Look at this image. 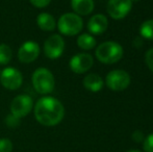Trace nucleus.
<instances>
[{
  "instance_id": "f257e3e1",
  "label": "nucleus",
  "mask_w": 153,
  "mask_h": 152,
  "mask_svg": "<svg viewBox=\"0 0 153 152\" xmlns=\"http://www.w3.org/2000/svg\"><path fill=\"white\" fill-rule=\"evenodd\" d=\"M34 117L44 126H55L65 117V108L59 99L52 96H44L34 105Z\"/></svg>"
},
{
  "instance_id": "f03ea898",
  "label": "nucleus",
  "mask_w": 153,
  "mask_h": 152,
  "mask_svg": "<svg viewBox=\"0 0 153 152\" xmlns=\"http://www.w3.org/2000/svg\"><path fill=\"white\" fill-rule=\"evenodd\" d=\"M123 54H124L123 47L119 43L113 41L100 44L95 51L97 59L102 64H107V65L118 63L123 57Z\"/></svg>"
},
{
  "instance_id": "7ed1b4c3",
  "label": "nucleus",
  "mask_w": 153,
  "mask_h": 152,
  "mask_svg": "<svg viewBox=\"0 0 153 152\" xmlns=\"http://www.w3.org/2000/svg\"><path fill=\"white\" fill-rule=\"evenodd\" d=\"M31 82L36 93L41 95H49L55 87V79L52 72L47 68H38L32 73Z\"/></svg>"
},
{
  "instance_id": "20e7f679",
  "label": "nucleus",
  "mask_w": 153,
  "mask_h": 152,
  "mask_svg": "<svg viewBox=\"0 0 153 152\" xmlns=\"http://www.w3.org/2000/svg\"><path fill=\"white\" fill-rule=\"evenodd\" d=\"M59 31L67 37L76 36L82 30L83 21L80 16L75 13H66L59 17L56 23Z\"/></svg>"
},
{
  "instance_id": "39448f33",
  "label": "nucleus",
  "mask_w": 153,
  "mask_h": 152,
  "mask_svg": "<svg viewBox=\"0 0 153 152\" xmlns=\"http://www.w3.org/2000/svg\"><path fill=\"white\" fill-rule=\"evenodd\" d=\"M10 108V114L19 118V119H22V118L26 117L32 110L33 100L27 94H20L12 100Z\"/></svg>"
},
{
  "instance_id": "423d86ee",
  "label": "nucleus",
  "mask_w": 153,
  "mask_h": 152,
  "mask_svg": "<svg viewBox=\"0 0 153 152\" xmlns=\"http://www.w3.org/2000/svg\"><path fill=\"white\" fill-rule=\"evenodd\" d=\"M130 75L124 70H113L106 75L105 83L111 91H124L130 85Z\"/></svg>"
},
{
  "instance_id": "0eeeda50",
  "label": "nucleus",
  "mask_w": 153,
  "mask_h": 152,
  "mask_svg": "<svg viewBox=\"0 0 153 152\" xmlns=\"http://www.w3.org/2000/svg\"><path fill=\"white\" fill-rule=\"evenodd\" d=\"M0 83L3 87L10 91H16L22 85L23 75L18 69L14 67H7L1 70Z\"/></svg>"
},
{
  "instance_id": "6e6552de",
  "label": "nucleus",
  "mask_w": 153,
  "mask_h": 152,
  "mask_svg": "<svg viewBox=\"0 0 153 152\" xmlns=\"http://www.w3.org/2000/svg\"><path fill=\"white\" fill-rule=\"evenodd\" d=\"M44 53L49 59H57L65 50V40L61 35H51L44 43Z\"/></svg>"
},
{
  "instance_id": "1a4fd4ad",
  "label": "nucleus",
  "mask_w": 153,
  "mask_h": 152,
  "mask_svg": "<svg viewBox=\"0 0 153 152\" xmlns=\"http://www.w3.org/2000/svg\"><path fill=\"white\" fill-rule=\"evenodd\" d=\"M132 8L131 0H108L107 13L115 20H121L130 13Z\"/></svg>"
},
{
  "instance_id": "9d476101",
  "label": "nucleus",
  "mask_w": 153,
  "mask_h": 152,
  "mask_svg": "<svg viewBox=\"0 0 153 152\" xmlns=\"http://www.w3.org/2000/svg\"><path fill=\"white\" fill-rule=\"evenodd\" d=\"M41 53L40 45L34 41H26L18 50V59L23 64H30L36 61Z\"/></svg>"
},
{
  "instance_id": "9b49d317",
  "label": "nucleus",
  "mask_w": 153,
  "mask_h": 152,
  "mask_svg": "<svg viewBox=\"0 0 153 152\" xmlns=\"http://www.w3.org/2000/svg\"><path fill=\"white\" fill-rule=\"evenodd\" d=\"M94 65V59L89 53H77L71 57L69 62L70 69L76 74L88 72Z\"/></svg>"
},
{
  "instance_id": "f8f14e48",
  "label": "nucleus",
  "mask_w": 153,
  "mask_h": 152,
  "mask_svg": "<svg viewBox=\"0 0 153 152\" xmlns=\"http://www.w3.org/2000/svg\"><path fill=\"white\" fill-rule=\"evenodd\" d=\"M108 26V20L102 14H96L90 18L88 22V30L95 36H100L107 29Z\"/></svg>"
},
{
  "instance_id": "ddd939ff",
  "label": "nucleus",
  "mask_w": 153,
  "mask_h": 152,
  "mask_svg": "<svg viewBox=\"0 0 153 152\" xmlns=\"http://www.w3.org/2000/svg\"><path fill=\"white\" fill-rule=\"evenodd\" d=\"M103 85H104V81H103L102 77L96 73L88 74L83 78V87L88 91L93 92V93L100 92L102 90Z\"/></svg>"
},
{
  "instance_id": "4468645a",
  "label": "nucleus",
  "mask_w": 153,
  "mask_h": 152,
  "mask_svg": "<svg viewBox=\"0 0 153 152\" xmlns=\"http://www.w3.org/2000/svg\"><path fill=\"white\" fill-rule=\"evenodd\" d=\"M71 6L78 16H87L94 10L95 4L93 0H71Z\"/></svg>"
},
{
  "instance_id": "2eb2a0df",
  "label": "nucleus",
  "mask_w": 153,
  "mask_h": 152,
  "mask_svg": "<svg viewBox=\"0 0 153 152\" xmlns=\"http://www.w3.org/2000/svg\"><path fill=\"white\" fill-rule=\"evenodd\" d=\"M36 24L42 30L53 31L56 27V21L54 17L49 13H41L36 17Z\"/></svg>"
},
{
  "instance_id": "dca6fc26",
  "label": "nucleus",
  "mask_w": 153,
  "mask_h": 152,
  "mask_svg": "<svg viewBox=\"0 0 153 152\" xmlns=\"http://www.w3.org/2000/svg\"><path fill=\"white\" fill-rule=\"evenodd\" d=\"M77 46L82 50H91L96 46V40L90 33H81L77 38Z\"/></svg>"
},
{
  "instance_id": "f3484780",
  "label": "nucleus",
  "mask_w": 153,
  "mask_h": 152,
  "mask_svg": "<svg viewBox=\"0 0 153 152\" xmlns=\"http://www.w3.org/2000/svg\"><path fill=\"white\" fill-rule=\"evenodd\" d=\"M13 57V51L6 44H0V65L5 66L10 64Z\"/></svg>"
},
{
  "instance_id": "a211bd4d",
  "label": "nucleus",
  "mask_w": 153,
  "mask_h": 152,
  "mask_svg": "<svg viewBox=\"0 0 153 152\" xmlns=\"http://www.w3.org/2000/svg\"><path fill=\"white\" fill-rule=\"evenodd\" d=\"M140 33L144 39L153 40V19L142 23L141 27H140Z\"/></svg>"
},
{
  "instance_id": "6ab92c4d",
  "label": "nucleus",
  "mask_w": 153,
  "mask_h": 152,
  "mask_svg": "<svg viewBox=\"0 0 153 152\" xmlns=\"http://www.w3.org/2000/svg\"><path fill=\"white\" fill-rule=\"evenodd\" d=\"M20 120L21 119H19V118H17V117H15L14 115H8V116H6V118H5V124H6V126L7 127H10V128H16V127H18L19 125H20Z\"/></svg>"
},
{
  "instance_id": "aec40b11",
  "label": "nucleus",
  "mask_w": 153,
  "mask_h": 152,
  "mask_svg": "<svg viewBox=\"0 0 153 152\" xmlns=\"http://www.w3.org/2000/svg\"><path fill=\"white\" fill-rule=\"evenodd\" d=\"M13 143L10 139H0V152H12Z\"/></svg>"
},
{
  "instance_id": "412c9836",
  "label": "nucleus",
  "mask_w": 153,
  "mask_h": 152,
  "mask_svg": "<svg viewBox=\"0 0 153 152\" xmlns=\"http://www.w3.org/2000/svg\"><path fill=\"white\" fill-rule=\"evenodd\" d=\"M143 148L145 152H153V132L143 141Z\"/></svg>"
},
{
  "instance_id": "4be33fe9",
  "label": "nucleus",
  "mask_w": 153,
  "mask_h": 152,
  "mask_svg": "<svg viewBox=\"0 0 153 152\" xmlns=\"http://www.w3.org/2000/svg\"><path fill=\"white\" fill-rule=\"evenodd\" d=\"M145 63L149 70L153 72V48H150L145 54Z\"/></svg>"
},
{
  "instance_id": "5701e85b",
  "label": "nucleus",
  "mask_w": 153,
  "mask_h": 152,
  "mask_svg": "<svg viewBox=\"0 0 153 152\" xmlns=\"http://www.w3.org/2000/svg\"><path fill=\"white\" fill-rule=\"evenodd\" d=\"M29 1H30V3L34 7H38V8L47 7L51 3V0H29Z\"/></svg>"
},
{
  "instance_id": "b1692460",
  "label": "nucleus",
  "mask_w": 153,
  "mask_h": 152,
  "mask_svg": "<svg viewBox=\"0 0 153 152\" xmlns=\"http://www.w3.org/2000/svg\"><path fill=\"white\" fill-rule=\"evenodd\" d=\"M132 140L134 141L135 143H141L144 141V139H145V136H144L143 131H141V130H135L134 132L132 133Z\"/></svg>"
},
{
  "instance_id": "393cba45",
  "label": "nucleus",
  "mask_w": 153,
  "mask_h": 152,
  "mask_svg": "<svg viewBox=\"0 0 153 152\" xmlns=\"http://www.w3.org/2000/svg\"><path fill=\"white\" fill-rule=\"evenodd\" d=\"M126 152H141V151L137 150V149H132V150H128V151H126Z\"/></svg>"
},
{
  "instance_id": "a878e982",
  "label": "nucleus",
  "mask_w": 153,
  "mask_h": 152,
  "mask_svg": "<svg viewBox=\"0 0 153 152\" xmlns=\"http://www.w3.org/2000/svg\"><path fill=\"white\" fill-rule=\"evenodd\" d=\"M131 1H141V0H131Z\"/></svg>"
},
{
  "instance_id": "bb28decb",
  "label": "nucleus",
  "mask_w": 153,
  "mask_h": 152,
  "mask_svg": "<svg viewBox=\"0 0 153 152\" xmlns=\"http://www.w3.org/2000/svg\"><path fill=\"white\" fill-rule=\"evenodd\" d=\"M0 73H1V68H0Z\"/></svg>"
}]
</instances>
